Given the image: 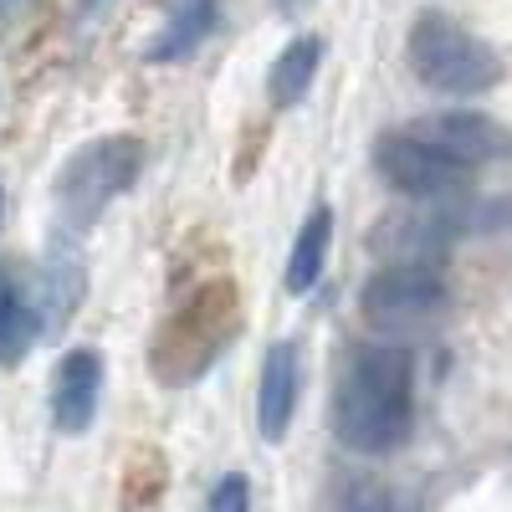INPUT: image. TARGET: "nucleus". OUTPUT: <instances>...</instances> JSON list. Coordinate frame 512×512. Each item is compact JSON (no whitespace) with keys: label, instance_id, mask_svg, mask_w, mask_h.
Segmentation results:
<instances>
[{"label":"nucleus","instance_id":"1","mask_svg":"<svg viewBox=\"0 0 512 512\" xmlns=\"http://www.w3.org/2000/svg\"><path fill=\"white\" fill-rule=\"evenodd\" d=\"M415 425V374L400 344H364L338 390V441L359 456H390Z\"/></svg>","mask_w":512,"mask_h":512},{"label":"nucleus","instance_id":"12","mask_svg":"<svg viewBox=\"0 0 512 512\" xmlns=\"http://www.w3.org/2000/svg\"><path fill=\"white\" fill-rule=\"evenodd\" d=\"M318 62H323V41H318V36L287 41L282 57L272 62V77H267L272 103H277V108H297V103H303L308 88H313V77H318Z\"/></svg>","mask_w":512,"mask_h":512},{"label":"nucleus","instance_id":"9","mask_svg":"<svg viewBox=\"0 0 512 512\" xmlns=\"http://www.w3.org/2000/svg\"><path fill=\"white\" fill-rule=\"evenodd\" d=\"M231 303H236V287L231 282H210L190 297V308L180 313V344H164V354H200V364L216 354V338L231 323Z\"/></svg>","mask_w":512,"mask_h":512},{"label":"nucleus","instance_id":"18","mask_svg":"<svg viewBox=\"0 0 512 512\" xmlns=\"http://www.w3.org/2000/svg\"><path fill=\"white\" fill-rule=\"evenodd\" d=\"M0 216H6V190H0Z\"/></svg>","mask_w":512,"mask_h":512},{"label":"nucleus","instance_id":"11","mask_svg":"<svg viewBox=\"0 0 512 512\" xmlns=\"http://www.w3.org/2000/svg\"><path fill=\"white\" fill-rule=\"evenodd\" d=\"M328 241H333V210L328 205H313V216L303 221L292 241V256H287V292L292 297H308L328 267Z\"/></svg>","mask_w":512,"mask_h":512},{"label":"nucleus","instance_id":"8","mask_svg":"<svg viewBox=\"0 0 512 512\" xmlns=\"http://www.w3.org/2000/svg\"><path fill=\"white\" fill-rule=\"evenodd\" d=\"M297 390H303V359H297V344L282 338V344L267 349L262 359V390H256V420H262V436L282 441L292 410H297Z\"/></svg>","mask_w":512,"mask_h":512},{"label":"nucleus","instance_id":"2","mask_svg":"<svg viewBox=\"0 0 512 512\" xmlns=\"http://www.w3.org/2000/svg\"><path fill=\"white\" fill-rule=\"evenodd\" d=\"M410 72L441 98H482L502 82V57L451 16L425 11L410 26Z\"/></svg>","mask_w":512,"mask_h":512},{"label":"nucleus","instance_id":"16","mask_svg":"<svg viewBox=\"0 0 512 512\" xmlns=\"http://www.w3.org/2000/svg\"><path fill=\"white\" fill-rule=\"evenodd\" d=\"M308 6H313V0H277V11H282V16H303Z\"/></svg>","mask_w":512,"mask_h":512},{"label":"nucleus","instance_id":"3","mask_svg":"<svg viewBox=\"0 0 512 512\" xmlns=\"http://www.w3.org/2000/svg\"><path fill=\"white\" fill-rule=\"evenodd\" d=\"M144 169V144L134 134H108L82 144L57 175V210H62V236L82 241L93 221L139 180Z\"/></svg>","mask_w":512,"mask_h":512},{"label":"nucleus","instance_id":"4","mask_svg":"<svg viewBox=\"0 0 512 512\" xmlns=\"http://www.w3.org/2000/svg\"><path fill=\"white\" fill-rule=\"evenodd\" d=\"M451 303V287L441 277L436 262H395V267H379L364 292H359V308L369 323L379 328H405V323H425L446 313Z\"/></svg>","mask_w":512,"mask_h":512},{"label":"nucleus","instance_id":"15","mask_svg":"<svg viewBox=\"0 0 512 512\" xmlns=\"http://www.w3.org/2000/svg\"><path fill=\"white\" fill-rule=\"evenodd\" d=\"M354 512H410V507H405L400 497H364Z\"/></svg>","mask_w":512,"mask_h":512},{"label":"nucleus","instance_id":"7","mask_svg":"<svg viewBox=\"0 0 512 512\" xmlns=\"http://www.w3.org/2000/svg\"><path fill=\"white\" fill-rule=\"evenodd\" d=\"M103 400V359L93 349H72L52 374V420L62 436H82Z\"/></svg>","mask_w":512,"mask_h":512},{"label":"nucleus","instance_id":"13","mask_svg":"<svg viewBox=\"0 0 512 512\" xmlns=\"http://www.w3.org/2000/svg\"><path fill=\"white\" fill-rule=\"evenodd\" d=\"M36 338V308L21 297V287L0 272V364H16Z\"/></svg>","mask_w":512,"mask_h":512},{"label":"nucleus","instance_id":"17","mask_svg":"<svg viewBox=\"0 0 512 512\" xmlns=\"http://www.w3.org/2000/svg\"><path fill=\"white\" fill-rule=\"evenodd\" d=\"M103 6H108V0H77V11H82V16H93V11H103Z\"/></svg>","mask_w":512,"mask_h":512},{"label":"nucleus","instance_id":"19","mask_svg":"<svg viewBox=\"0 0 512 512\" xmlns=\"http://www.w3.org/2000/svg\"><path fill=\"white\" fill-rule=\"evenodd\" d=\"M6 6H11V0H6Z\"/></svg>","mask_w":512,"mask_h":512},{"label":"nucleus","instance_id":"5","mask_svg":"<svg viewBox=\"0 0 512 512\" xmlns=\"http://www.w3.org/2000/svg\"><path fill=\"white\" fill-rule=\"evenodd\" d=\"M410 139H420L425 149H436L441 159H451L456 169H482V164H497V159H512V128L487 118V113H472V108H446V113H425L405 128Z\"/></svg>","mask_w":512,"mask_h":512},{"label":"nucleus","instance_id":"6","mask_svg":"<svg viewBox=\"0 0 512 512\" xmlns=\"http://www.w3.org/2000/svg\"><path fill=\"white\" fill-rule=\"evenodd\" d=\"M374 164L400 195H415V200H436L466 185V169H456L451 159H441L436 149H425L410 134H384L374 149Z\"/></svg>","mask_w":512,"mask_h":512},{"label":"nucleus","instance_id":"14","mask_svg":"<svg viewBox=\"0 0 512 512\" xmlns=\"http://www.w3.org/2000/svg\"><path fill=\"white\" fill-rule=\"evenodd\" d=\"M210 512H251V487H246V477H221L216 482V492H210Z\"/></svg>","mask_w":512,"mask_h":512},{"label":"nucleus","instance_id":"10","mask_svg":"<svg viewBox=\"0 0 512 512\" xmlns=\"http://www.w3.org/2000/svg\"><path fill=\"white\" fill-rule=\"evenodd\" d=\"M216 31V0H164V26L144 47V62H180Z\"/></svg>","mask_w":512,"mask_h":512}]
</instances>
